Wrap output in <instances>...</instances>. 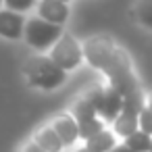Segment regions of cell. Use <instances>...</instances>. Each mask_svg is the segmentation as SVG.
Here are the masks:
<instances>
[{
  "mask_svg": "<svg viewBox=\"0 0 152 152\" xmlns=\"http://www.w3.org/2000/svg\"><path fill=\"white\" fill-rule=\"evenodd\" d=\"M150 142H152V137L148 133L140 131V129H135L133 133H129L125 137V146L129 150H133V152H148L150 150Z\"/></svg>",
  "mask_w": 152,
  "mask_h": 152,
  "instance_id": "obj_12",
  "label": "cell"
},
{
  "mask_svg": "<svg viewBox=\"0 0 152 152\" xmlns=\"http://www.w3.org/2000/svg\"><path fill=\"white\" fill-rule=\"evenodd\" d=\"M0 4H2V0H0Z\"/></svg>",
  "mask_w": 152,
  "mask_h": 152,
  "instance_id": "obj_24",
  "label": "cell"
},
{
  "mask_svg": "<svg viewBox=\"0 0 152 152\" xmlns=\"http://www.w3.org/2000/svg\"><path fill=\"white\" fill-rule=\"evenodd\" d=\"M137 123H140V131L152 137V108L150 106H142V110L137 113Z\"/></svg>",
  "mask_w": 152,
  "mask_h": 152,
  "instance_id": "obj_16",
  "label": "cell"
},
{
  "mask_svg": "<svg viewBox=\"0 0 152 152\" xmlns=\"http://www.w3.org/2000/svg\"><path fill=\"white\" fill-rule=\"evenodd\" d=\"M23 73L27 77V81L34 88H42V90H54L58 86H63L65 81V71L61 67H56L48 56H31L25 61Z\"/></svg>",
  "mask_w": 152,
  "mask_h": 152,
  "instance_id": "obj_1",
  "label": "cell"
},
{
  "mask_svg": "<svg viewBox=\"0 0 152 152\" xmlns=\"http://www.w3.org/2000/svg\"><path fill=\"white\" fill-rule=\"evenodd\" d=\"M104 129V123L96 117V119H92V121H86V123H79L77 125V131H79V137H83V140H88V137H92L94 133H98V131H102Z\"/></svg>",
  "mask_w": 152,
  "mask_h": 152,
  "instance_id": "obj_14",
  "label": "cell"
},
{
  "mask_svg": "<svg viewBox=\"0 0 152 152\" xmlns=\"http://www.w3.org/2000/svg\"><path fill=\"white\" fill-rule=\"evenodd\" d=\"M23 152H44V150H42V148H40L36 142H29V144L23 148Z\"/></svg>",
  "mask_w": 152,
  "mask_h": 152,
  "instance_id": "obj_18",
  "label": "cell"
},
{
  "mask_svg": "<svg viewBox=\"0 0 152 152\" xmlns=\"http://www.w3.org/2000/svg\"><path fill=\"white\" fill-rule=\"evenodd\" d=\"M77 152H92V150H90V148H79Z\"/></svg>",
  "mask_w": 152,
  "mask_h": 152,
  "instance_id": "obj_20",
  "label": "cell"
},
{
  "mask_svg": "<svg viewBox=\"0 0 152 152\" xmlns=\"http://www.w3.org/2000/svg\"><path fill=\"white\" fill-rule=\"evenodd\" d=\"M9 11H15V13H25L29 11L34 4H36V0H4Z\"/></svg>",
  "mask_w": 152,
  "mask_h": 152,
  "instance_id": "obj_17",
  "label": "cell"
},
{
  "mask_svg": "<svg viewBox=\"0 0 152 152\" xmlns=\"http://www.w3.org/2000/svg\"><path fill=\"white\" fill-rule=\"evenodd\" d=\"M135 15H137L140 23H144L146 27L152 29V0H140L135 7Z\"/></svg>",
  "mask_w": 152,
  "mask_h": 152,
  "instance_id": "obj_15",
  "label": "cell"
},
{
  "mask_svg": "<svg viewBox=\"0 0 152 152\" xmlns=\"http://www.w3.org/2000/svg\"><path fill=\"white\" fill-rule=\"evenodd\" d=\"M115 42L110 38H104V36H94L90 38L83 46H81V52L83 56L88 58V63L100 71L106 69V65L110 63L113 54H115Z\"/></svg>",
  "mask_w": 152,
  "mask_h": 152,
  "instance_id": "obj_4",
  "label": "cell"
},
{
  "mask_svg": "<svg viewBox=\"0 0 152 152\" xmlns=\"http://www.w3.org/2000/svg\"><path fill=\"white\" fill-rule=\"evenodd\" d=\"M34 142H36L44 152H61V150L65 148V146L61 144V140H58V135L54 133L52 127H44V129H40Z\"/></svg>",
  "mask_w": 152,
  "mask_h": 152,
  "instance_id": "obj_10",
  "label": "cell"
},
{
  "mask_svg": "<svg viewBox=\"0 0 152 152\" xmlns=\"http://www.w3.org/2000/svg\"><path fill=\"white\" fill-rule=\"evenodd\" d=\"M52 129L54 133L58 135L61 144L63 146H71L75 144V140L79 137V131H77V123L71 115H61L54 123H52Z\"/></svg>",
  "mask_w": 152,
  "mask_h": 152,
  "instance_id": "obj_8",
  "label": "cell"
},
{
  "mask_svg": "<svg viewBox=\"0 0 152 152\" xmlns=\"http://www.w3.org/2000/svg\"><path fill=\"white\" fill-rule=\"evenodd\" d=\"M61 25H54V23H48L44 19H31L23 25V36L27 40L29 46L38 48V50H46L50 48L58 38H61Z\"/></svg>",
  "mask_w": 152,
  "mask_h": 152,
  "instance_id": "obj_2",
  "label": "cell"
},
{
  "mask_svg": "<svg viewBox=\"0 0 152 152\" xmlns=\"http://www.w3.org/2000/svg\"><path fill=\"white\" fill-rule=\"evenodd\" d=\"M137 129V117L135 115H129V113H119L115 117V133L121 135V137H127L129 133H133Z\"/></svg>",
  "mask_w": 152,
  "mask_h": 152,
  "instance_id": "obj_11",
  "label": "cell"
},
{
  "mask_svg": "<svg viewBox=\"0 0 152 152\" xmlns=\"http://www.w3.org/2000/svg\"><path fill=\"white\" fill-rule=\"evenodd\" d=\"M96 117H98V115H96L94 106L88 102V98H83V100H79V102L75 104L73 119H75L77 125H79V123H86V121H92V119H96Z\"/></svg>",
  "mask_w": 152,
  "mask_h": 152,
  "instance_id": "obj_13",
  "label": "cell"
},
{
  "mask_svg": "<svg viewBox=\"0 0 152 152\" xmlns=\"http://www.w3.org/2000/svg\"><path fill=\"white\" fill-rule=\"evenodd\" d=\"M50 61L61 67L63 71H69V69H75L79 67L81 58H83V52H81V46L77 44L75 38L67 36V34H61V38L50 46Z\"/></svg>",
  "mask_w": 152,
  "mask_h": 152,
  "instance_id": "obj_3",
  "label": "cell"
},
{
  "mask_svg": "<svg viewBox=\"0 0 152 152\" xmlns=\"http://www.w3.org/2000/svg\"><path fill=\"white\" fill-rule=\"evenodd\" d=\"M148 152H152V142H150V150H148Z\"/></svg>",
  "mask_w": 152,
  "mask_h": 152,
  "instance_id": "obj_22",
  "label": "cell"
},
{
  "mask_svg": "<svg viewBox=\"0 0 152 152\" xmlns=\"http://www.w3.org/2000/svg\"><path fill=\"white\" fill-rule=\"evenodd\" d=\"M148 106L152 108V94H150V98H148Z\"/></svg>",
  "mask_w": 152,
  "mask_h": 152,
  "instance_id": "obj_21",
  "label": "cell"
},
{
  "mask_svg": "<svg viewBox=\"0 0 152 152\" xmlns=\"http://www.w3.org/2000/svg\"><path fill=\"white\" fill-rule=\"evenodd\" d=\"M61 2H67V0H61Z\"/></svg>",
  "mask_w": 152,
  "mask_h": 152,
  "instance_id": "obj_23",
  "label": "cell"
},
{
  "mask_svg": "<svg viewBox=\"0 0 152 152\" xmlns=\"http://www.w3.org/2000/svg\"><path fill=\"white\" fill-rule=\"evenodd\" d=\"M38 11H40V19L54 25H63L69 19V7L67 2H61V0H42Z\"/></svg>",
  "mask_w": 152,
  "mask_h": 152,
  "instance_id": "obj_6",
  "label": "cell"
},
{
  "mask_svg": "<svg viewBox=\"0 0 152 152\" xmlns=\"http://www.w3.org/2000/svg\"><path fill=\"white\" fill-rule=\"evenodd\" d=\"M88 102L94 106L96 115L104 117V121H115V117L121 113V96L110 86L88 94Z\"/></svg>",
  "mask_w": 152,
  "mask_h": 152,
  "instance_id": "obj_5",
  "label": "cell"
},
{
  "mask_svg": "<svg viewBox=\"0 0 152 152\" xmlns=\"http://www.w3.org/2000/svg\"><path fill=\"white\" fill-rule=\"evenodd\" d=\"M115 146H117L115 133H110L106 129H102V131H98L86 140V148H90L92 152H110Z\"/></svg>",
  "mask_w": 152,
  "mask_h": 152,
  "instance_id": "obj_9",
  "label": "cell"
},
{
  "mask_svg": "<svg viewBox=\"0 0 152 152\" xmlns=\"http://www.w3.org/2000/svg\"><path fill=\"white\" fill-rule=\"evenodd\" d=\"M23 17L21 13L15 11H0V36L9 38V40H17L23 34Z\"/></svg>",
  "mask_w": 152,
  "mask_h": 152,
  "instance_id": "obj_7",
  "label": "cell"
},
{
  "mask_svg": "<svg viewBox=\"0 0 152 152\" xmlns=\"http://www.w3.org/2000/svg\"><path fill=\"white\" fill-rule=\"evenodd\" d=\"M110 152H133V150H129V148H127L125 144H121V146H115V148H113Z\"/></svg>",
  "mask_w": 152,
  "mask_h": 152,
  "instance_id": "obj_19",
  "label": "cell"
}]
</instances>
